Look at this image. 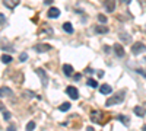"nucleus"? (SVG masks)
I'll return each instance as SVG.
<instances>
[{
  "label": "nucleus",
  "mask_w": 146,
  "mask_h": 131,
  "mask_svg": "<svg viewBox=\"0 0 146 131\" xmlns=\"http://www.w3.org/2000/svg\"><path fill=\"white\" fill-rule=\"evenodd\" d=\"M35 73H36V76L40 77L42 88H47V85H48V76H47V73H45V70H44V68H36Z\"/></svg>",
  "instance_id": "obj_2"
},
{
  "label": "nucleus",
  "mask_w": 146,
  "mask_h": 131,
  "mask_svg": "<svg viewBox=\"0 0 146 131\" xmlns=\"http://www.w3.org/2000/svg\"><path fill=\"white\" fill-rule=\"evenodd\" d=\"M9 95H13V93H12V89H10V88H6V86L0 88V98L9 96Z\"/></svg>",
  "instance_id": "obj_11"
},
{
  "label": "nucleus",
  "mask_w": 146,
  "mask_h": 131,
  "mask_svg": "<svg viewBox=\"0 0 146 131\" xmlns=\"http://www.w3.org/2000/svg\"><path fill=\"white\" fill-rule=\"evenodd\" d=\"M120 2H123V3H130L131 0H120Z\"/></svg>",
  "instance_id": "obj_32"
},
{
  "label": "nucleus",
  "mask_w": 146,
  "mask_h": 131,
  "mask_svg": "<svg viewBox=\"0 0 146 131\" xmlns=\"http://www.w3.org/2000/svg\"><path fill=\"white\" fill-rule=\"evenodd\" d=\"M66 93L69 95L72 99H78V98H79V92H78V89H76L75 86H67Z\"/></svg>",
  "instance_id": "obj_6"
},
{
  "label": "nucleus",
  "mask_w": 146,
  "mask_h": 131,
  "mask_svg": "<svg viewBox=\"0 0 146 131\" xmlns=\"http://www.w3.org/2000/svg\"><path fill=\"white\" fill-rule=\"evenodd\" d=\"M104 6H105L108 13H111V12H114V9H115V0H105Z\"/></svg>",
  "instance_id": "obj_7"
},
{
  "label": "nucleus",
  "mask_w": 146,
  "mask_h": 131,
  "mask_svg": "<svg viewBox=\"0 0 146 131\" xmlns=\"http://www.w3.org/2000/svg\"><path fill=\"white\" fill-rule=\"evenodd\" d=\"M70 106H72V105H70L69 102H64V103H62V105L58 106V109L62 111V112H66V111H69V109H70Z\"/></svg>",
  "instance_id": "obj_17"
},
{
  "label": "nucleus",
  "mask_w": 146,
  "mask_h": 131,
  "mask_svg": "<svg viewBox=\"0 0 146 131\" xmlns=\"http://www.w3.org/2000/svg\"><path fill=\"white\" fill-rule=\"evenodd\" d=\"M34 50L36 53H47V51L51 50V45H48V44H36V45H34Z\"/></svg>",
  "instance_id": "obj_5"
},
{
  "label": "nucleus",
  "mask_w": 146,
  "mask_h": 131,
  "mask_svg": "<svg viewBox=\"0 0 146 131\" xmlns=\"http://www.w3.org/2000/svg\"><path fill=\"white\" fill-rule=\"evenodd\" d=\"M3 118L6 121H9L10 120V112H7V111H3Z\"/></svg>",
  "instance_id": "obj_26"
},
{
  "label": "nucleus",
  "mask_w": 146,
  "mask_h": 131,
  "mask_svg": "<svg viewBox=\"0 0 146 131\" xmlns=\"http://www.w3.org/2000/svg\"><path fill=\"white\" fill-rule=\"evenodd\" d=\"M102 117H104L102 111H92V112H91V121H92V122H100V124H102V120H101Z\"/></svg>",
  "instance_id": "obj_4"
},
{
  "label": "nucleus",
  "mask_w": 146,
  "mask_h": 131,
  "mask_svg": "<svg viewBox=\"0 0 146 131\" xmlns=\"http://www.w3.org/2000/svg\"><path fill=\"white\" fill-rule=\"evenodd\" d=\"M47 16L51 18V19H57V18L60 16V10H58L57 7H51L50 10L47 12Z\"/></svg>",
  "instance_id": "obj_8"
},
{
  "label": "nucleus",
  "mask_w": 146,
  "mask_h": 131,
  "mask_svg": "<svg viewBox=\"0 0 146 131\" xmlns=\"http://www.w3.org/2000/svg\"><path fill=\"white\" fill-rule=\"evenodd\" d=\"M136 73H139V74H143V76L146 77V71H145V70H142V68H137V70H136Z\"/></svg>",
  "instance_id": "obj_27"
},
{
  "label": "nucleus",
  "mask_w": 146,
  "mask_h": 131,
  "mask_svg": "<svg viewBox=\"0 0 146 131\" xmlns=\"http://www.w3.org/2000/svg\"><path fill=\"white\" fill-rule=\"evenodd\" d=\"M88 86L89 88H98V82H96V80H94V79H88Z\"/></svg>",
  "instance_id": "obj_21"
},
{
  "label": "nucleus",
  "mask_w": 146,
  "mask_h": 131,
  "mask_svg": "<svg viewBox=\"0 0 146 131\" xmlns=\"http://www.w3.org/2000/svg\"><path fill=\"white\" fill-rule=\"evenodd\" d=\"M34 128H35V122L34 121H29L27 124V130H34Z\"/></svg>",
  "instance_id": "obj_24"
},
{
  "label": "nucleus",
  "mask_w": 146,
  "mask_h": 131,
  "mask_svg": "<svg viewBox=\"0 0 146 131\" xmlns=\"http://www.w3.org/2000/svg\"><path fill=\"white\" fill-rule=\"evenodd\" d=\"M104 51H105V53H110V47H108V45L104 47Z\"/></svg>",
  "instance_id": "obj_31"
},
{
  "label": "nucleus",
  "mask_w": 146,
  "mask_h": 131,
  "mask_svg": "<svg viewBox=\"0 0 146 131\" xmlns=\"http://www.w3.org/2000/svg\"><path fill=\"white\" fill-rule=\"evenodd\" d=\"M3 22H5V15H3V13H0V25H2Z\"/></svg>",
  "instance_id": "obj_29"
},
{
  "label": "nucleus",
  "mask_w": 146,
  "mask_h": 131,
  "mask_svg": "<svg viewBox=\"0 0 146 131\" xmlns=\"http://www.w3.org/2000/svg\"><path fill=\"white\" fill-rule=\"evenodd\" d=\"M100 92L102 93V95H110L113 92V88L110 86V85H102L101 88H100Z\"/></svg>",
  "instance_id": "obj_13"
},
{
  "label": "nucleus",
  "mask_w": 146,
  "mask_h": 131,
  "mask_svg": "<svg viewBox=\"0 0 146 131\" xmlns=\"http://www.w3.org/2000/svg\"><path fill=\"white\" fill-rule=\"evenodd\" d=\"M0 60H2L5 64H9L10 61H12V55H7V54H3L2 55V58H0Z\"/></svg>",
  "instance_id": "obj_20"
},
{
  "label": "nucleus",
  "mask_w": 146,
  "mask_h": 131,
  "mask_svg": "<svg viewBox=\"0 0 146 131\" xmlns=\"http://www.w3.org/2000/svg\"><path fill=\"white\" fill-rule=\"evenodd\" d=\"M94 31H95L96 34H107L110 29H108L105 25H96V26L94 28Z\"/></svg>",
  "instance_id": "obj_12"
},
{
  "label": "nucleus",
  "mask_w": 146,
  "mask_h": 131,
  "mask_svg": "<svg viewBox=\"0 0 146 131\" xmlns=\"http://www.w3.org/2000/svg\"><path fill=\"white\" fill-rule=\"evenodd\" d=\"M44 3H45V5H51L53 0H44Z\"/></svg>",
  "instance_id": "obj_30"
},
{
  "label": "nucleus",
  "mask_w": 146,
  "mask_h": 131,
  "mask_svg": "<svg viewBox=\"0 0 146 131\" xmlns=\"http://www.w3.org/2000/svg\"><path fill=\"white\" fill-rule=\"evenodd\" d=\"M145 63H146V57H145Z\"/></svg>",
  "instance_id": "obj_34"
},
{
  "label": "nucleus",
  "mask_w": 146,
  "mask_h": 131,
  "mask_svg": "<svg viewBox=\"0 0 146 131\" xmlns=\"http://www.w3.org/2000/svg\"><path fill=\"white\" fill-rule=\"evenodd\" d=\"M139 3H140L142 7H146V0H139Z\"/></svg>",
  "instance_id": "obj_28"
},
{
  "label": "nucleus",
  "mask_w": 146,
  "mask_h": 131,
  "mask_svg": "<svg viewBox=\"0 0 146 131\" xmlns=\"http://www.w3.org/2000/svg\"><path fill=\"white\" fill-rule=\"evenodd\" d=\"M124 101V92H120L118 95H114L111 96L107 102H105V106H113V105H117V103H121Z\"/></svg>",
  "instance_id": "obj_1"
},
{
  "label": "nucleus",
  "mask_w": 146,
  "mask_h": 131,
  "mask_svg": "<svg viewBox=\"0 0 146 131\" xmlns=\"http://www.w3.org/2000/svg\"><path fill=\"white\" fill-rule=\"evenodd\" d=\"M117 120H118V121H120V122H123V124H124V125H126V127H127V125H129V124H130V121H129V120H127V118H126V117H124V115H117Z\"/></svg>",
  "instance_id": "obj_19"
},
{
  "label": "nucleus",
  "mask_w": 146,
  "mask_h": 131,
  "mask_svg": "<svg viewBox=\"0 0 146 131\" xmlns=\"http://www.w3.org/2000/svg\"><path fill=\"white\" fill-rule=\"evenodd\" d=\"M13 79L16 80V83H21V82H22V79H23V76H22V73H18Z\"/></svg>",
  "instance_id": "obj_23"
},
{
  "label": "nucleus",
  "mask_w": 146,
  "mask_h": 131,
  "mask_svg": "<svg viewBox=\"0 0 146 131\" xmlns=\"http://www.w3.org/2000/svg\"><path fill=\"white\" fill-rule=\"evenodd\" d=\"M146 51V45L143 42H135L131 47V53L135 55H139L140 53H145Z\"/></svg>",
  "instance_id": "obj_3"
},
{
  "label": "nucleus",
  "mask_w": 146,
  "mask_h": 131,
  "mask_svg": "<svg viewBox=\"0 0 146 131\" xmlns=\"http://www.w3.org/2000/svg\"><path fill=\"white\" fill-rule=\"evenodd\" d=\"M142 130H143V131H146V125H143V127H142Z\"/></svg>",
  "instance_id": "obj_33"
},
{
  "label": "nucleus",
  "mask_w": 146,
  "mask_h": 131,
  "mask_svg": "<svg viewBox=\"0 0 146 131\" xmlns=\"http://www.w3.org/2000/svg\"><path fill=\"white\" fill-rule=\"evenodd\" d=\"M63 29H64L67 34H73V26H72V23H70V22L63 23Z\"/></svg>",
  "instance_id": "obj_15"
},
{
  "label": "nucleus",
  "mask_w": 146,
  "mask_h": 131,
  "mask_svg": "<svg viewBox=\"0 0 146 131\" xmlns=\"http://www.w3.org/2000/svg\"><path fill=\"white\" fill-rule=\"evenodd\" d=\"M19 60L23 63V61H27L28 60V54L27 53H21V55H19Z\"/></svg>",
  "instance_id": "obj_22"
},
{
  "label": "nucleus",
  "mask_w": 146,
  "mask_h": 131,
  "mask_svg": "<svg viewBox=\"0 0 146 131\" xmlns=\"http://www.w3.org/2000/svg\"><path fill=\"white\" fill-rule=\"evenodd\" d=\"M19 2H21V0H3L5 6L9 7V9H15V7L19 5Z\"/></svg>",
  "instance_id": "obj_9"
},
{
  "label": "nucleus",
  "mask_w": 146,
  "mask_h": 131,
  "mask_svg": "<svg viewBox=\"0 0 146 131\" xmlns=\"http://www.w3.org/2000/svg\"><path fill=\"white\" fill-rule=\"evenodd\" d=\"M120 38H121V41H124V42H130L131 41V37L129 34H126V32H121L120 34Z\"/></svg>",
  "instance_id": "obj_16"
},
{
  "label": "nucleus",
  "mask_w": 146,
  "mask_h": 131,
  "mask_svg": "<svg viewBox=\"0 0 146 131\" xmlns=\"http://www.w3.org/2000/svg\"><path fill=\"white\" fill-rule=\"evenodd\" d=\"M133 111H135V114L137 117H143L145 115V109L142 108V106H135V109H133Z\"/></svg>",
  "instance_id": "obj_18"
},
{
  "label": "nucleus",
  "mask_w": 146,
  "mask_h": 131,
  "mask_svg": "<svg viewBox=\"0 0 146 131\" xmlns=\"http://www.w3.org/2000/svg\"><path fill=\"white\" fill-rule=\"evenodd\" d=\"M63 73H64L66 76H72V74H73V67H72L70 64H64V66H63Z\"/></svg>",
  "instance_id": "obj_14"
},
{
  "label": "nucleus",
  "mask_w": 146,
  "mask_h": 131,
  "mask_svg": "<svg viewBox=\"0 0 146 131\" xmlns=\"http://www.w3.org/2000/svg\"><path fill=\"white\" fill-rule=\"evenodd\" d=\"M114 53H115L117 57H124V48H123V45L115 44L114 45Z\"/></svg>",
  "instance_id": "obj_10"
},
{
  "label": "nucleus",
  "mask_w": 146,
  "mask_h": 131,
  "mask_svg": "<svg viewBox=\"0 0 146 131\" xmlns=\"http://www.w3.org/2000/svg\"><path fill=\"white\" fill-rule=\"evenodd\" d=\"M98 20H100L101 23H107V18H105L104 15H98Z\"/></svg>",
  "instance_id": "obj_25"
}]
</instances>
